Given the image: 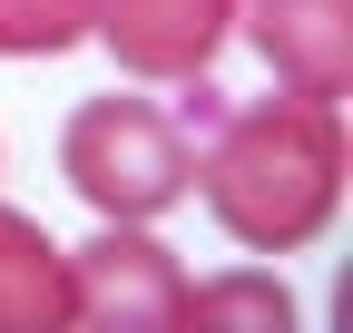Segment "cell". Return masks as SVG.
I'll list each match as a JSON object with an SVG mask.
<instances>
[{"label":"cell","instance_id":"obj_1","mask_svg":"<svg viewBox=\"0 0 353 333\" xmlns=\"http://www.w3.org/2000/svg\"><path fill=\"white\" fill-rule=\"evenodd\" d=\"M196 196L245 255H304L343 206V108L334 98H245L196 138Z\"/></svg>","mask_w":353,"mask_h":333},{"label":"cell","instance_id":"obj_2","mask_svg":"<svg viewBox=\"0 0 353 333\" xmlns=\"http://www.w3.org/2000/svg\"><path fill=\"white\" fill-rule=\"evenodd\" d=\"M59 177L88 216L108 226H157L167 206L196 196V138L176 128L157 98H79L59 128Z\"/></svg>","mask_w":353,"mask_h":333},{"label":"cell","instance_id":"obj_3","mask_svg":"<svg viewBox=\"0 0 353 333\" xmlns=\"http://www.w3.org/2000/svg\"><path fill=\"white\" fill-rule=\"evenodd\" d=\"M88 39H108V59L128 78H176L216 69V50L236 39V0H88Z\"/></svg>","mask_w":353,"mask_h":333},{"label":"cell","instance_id":"obj_4","mask_svg":"<svg viewBox=\"0 0 353 333\" xmlns=\"http://www.w3.org/2000/svg\"><path fill=\"white\" fill-rule=\"evenodd\" d=\"M69 294L88 323H176V294H187V275H176V255L148 235V226H108L88 245H69Z\"/></svg>","mask_w":353,"mask_h":333},{"label":"cell","instance_id":"obj_5","mask_svg":"<svg viewBox=\"0 0 353 333\" xmlns=\"http://www.w3.org/2000/svg\"><path fill=\"white\" fill-rule=\"evenodd\" d=\"M236 30L275 69V89H304V98L353 89V0H236Z\"/></svg>","mask_w":353,"mask_h":333},{"label":"cell","instance_id":"obj_6","mask_svg":"<svg viewBox=\"0 0 353 333\" xmlns=\"http://www.w3.org/2000/svg\"><path fill=\"white\" fill-rule=\"evenodd\" d=\"M79 294H69V245L39 235V216L0 206V333H50L69 323Z\"/></svg>","mask_w":353,"mask_h":333},{"label":"cell","instance_id":"obj_7","mask_svg":"<svg viewBox=\"0 0 353 333\" xmlns=\"http://www.w3.org/2000/svg\"><path fill=\"white\" fill-rule=\"evenodd\" d=\"M176 323H206V333H294V294H285V275H265V265H226V275H206L176 294Z\"/></svg>","mask_w":353,"mask_h":333},{"label":"cell","instance_id":"obj_8","mask_svg":"<svg viewBox=\"0 0 353 333\" xmlns=\"http://www.w3.org/2000/svg\"><path fill=\"white\" fill-rule=\"evenodd\" d=\"M88 39V0H0V59H59Z\"/></svg>","mask_w":353,"mask_h":333},{"label":"cell","instance_id":"obj_9","mask_svg":"<svg viewBox=\"0 0 353 333\" xmlns=\"http://www.w3.org/2000/svg\"><path fill=\"white\" fill-rule=\"evenodd\" d=\"M167 118H176V128H187V138H206L216 118H226V89H216L206 69H196V78H176V108H167Z\"/></svg>","mask_w":353,"mask_h":333}]
</instances>
